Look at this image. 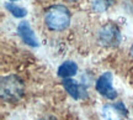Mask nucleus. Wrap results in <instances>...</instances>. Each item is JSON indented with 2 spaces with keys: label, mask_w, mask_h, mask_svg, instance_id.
Masks as SVG:
<instances>
[{
  "label": "nucleus",
  "mask_w": 133,
  "mask_h": 120,
  "mask_svg": "<svg viewBox=\"0 0 133 120\" xmlns=\"http://www.w3.org/2000/svg\"><path fill=\"white\" fill-rule=\"evenodd\" d=\"M25 87L22 81L16 76H6L0 82V95L4 101L14 103L24 95Z\"/></svg>",
  "instance_id": "obj_1"
},
{
  "label": "nucleus",
  "mask_w": 133,
  "mask_h": 120,
  "mask_svg": "<svg viewBox=\"0 0 133 120\" xmlns=\"http://www.w3.org/2000/svg\"><path fill=\"white\" fill-rule=\"evenodd\" d=\"M44 22L48 26V29L53 31H62L69 26L70 13L63 5H54L46 11Z\"/></svg>",
  "instance_id": "obj_2"
},
{
  "label": "nucleus",
  "mask_w": 133,
  "mask_h": 120,
  "mask_svg": "<svg viewBox=\"0 0 133 120\" xmlns=\"http://www.w3.org/2000/svg\"><path fill=\"white\" fill-rule=\"evenodd\" d=\"M121 41V34L115 24H106L99 31V42L104 46H117Z\"/></svg>",
  "instance_id": "obj_3"
},
{
  "label": "nucleus",
  "mask_w": 133,
  "mask_h": 120,
  "mask_svg": "<svg viewBox=\"0 0 133 120\" xmlns=\"http://www.w3.org/2000/svg\"><path fill=\"white\" fill-rule=\"evenodd\" d=\"M95 87L96 91L99 92L101 95L106 97L107 99H115L117 97V93L112 87V74L110 72L101 74L96 81Z\"/></svg>",
  "instance_id": "obj_4"
},
{
  "label": "nucleus",
  "mask_w": 133,
  "mask_h": 120,
  "mask_svg": "<svg viewBox=\"0 0 133 120\" xmlns=\"http://www.w3.org/2000/svg\"><path fill=\"white\" fill-rule=\"evenodd\" d=\"M126 114H127V109L122 103H118L116 105L106 104L102 108V115L106 120H121L122 116Z\"/></svg>",
  "instance_id": "obj_5"
},
{
  "label": "nucleus",
  "mask_w": 133,
  "mask_h": 120,
  "mask_svg": "<svg viewBox=\"0 0 133 120\" xmlns=\"http://www.w3.org/2000/svg\"><path fill=\"white\" fill-rule=\"evenodd\" d=\"M17 34L22 39V41L25 43H27L29 46H32V47H37L38 46V41L27 21H22V22L19 24V26H17Z\"/></svg>",
  "instance_id": "obj_6"
},
{
  "label": "nucleus",
  "mask_w": 133,
  "mask_h": 120,
  "mask_svg": "<svg viewBox=\"0 0 133 120\" xmlns=\"http://www.w3.org/2000/svg\"><path fill=\"white\" fill-rule=\"evenodd\" d=\"M78 71V66L71 61H66V62L62 63L59 68H58V76L62 78H69L71 76H74Z\"/></svg>",
  "instance_id": "obj_7"
},
{
  "label": "nucleus",
  "mask_w": 133,
  "mask_h": 120,
  "mask_svg": "<svg viewBox=\"0 0 133 120\" xmlns=\"http://www.w3.org/2000/svg\"><path fill=\"white\" fill-rule=\"evenodd\" d=\"M63 86L65 88V91L68 92V94L74 98V99H79L81 94V88L79 84H76L73 79H69V78H65L64 82H63Z\"/></svg>",
  "instance_id": "obj_8"
},
{
  "label": "nucleus",
  "mask_w": 133,
  "mask_h": 120,
  "mask_svg": "<svg viewBox=\"0 0 133 120\" xmlns=\"http://www.w3.org/2000/svg\"><path fill=\"white\" fill-rule=\"evenodd\" d=\"M5 8H6V10L9 13H11V15H14L15 17H24L27 14L26 9L21 8V6H17L16 4H12V3H6Z\"/></svg>",
  "instance_id": "obj_9"
},
{
  "label": "nucleus",
  "mask_w": 133,
  "mask_h": 120,
  "mask_svg": "<svg viewBox=\"0 0 133 120\" xmlns=\"http://www.w3.org/2000/svg\"><path fill=\"white\" fill-rule=\"evenodd\" d=\"M112 3V0H92V9L97 11V13H101L109 8Z\"/></svg>",
  "instance_id": "obj_10"
},
{
  "label": "nucleus",
  "mask_w": 133,
  "mask_h": 120,
  "mask_svg": "<svg viewBox=\"0 0 133 120\" xmlns=\"http://www.w3.org/2000/svg\"><path fill=\"white\" fill-rule=\"evenodd\" d=\"M131 56L133 57V45H132V47H131Z\"/></svg>",
  "instance_id": "obj_11"
},
{
  "label": "nucleus",
  "mask_w": 133,
  "mask_h": 120,
  "mask_svg": "<svg viewBox=\"0 0 133 120\" xmlns=\"http://www.w3.org/2000/svg\"><path fill=\"white\" fill-rule=\"evenodd\" d=\"M68 1H76V0H68Z\"/></svg>",
  "instance_id": "obj_12"
},
{
  "label": "nucleus",
  "mask_w": 133,
  "mask_h": 120,
  "mask_svg": "<svg viewBox=\"0 0 133 120\" xmlns=\"http://www.w3.org/2000/svg\"><path fill=\"white\" fill-rule=\"evenodd\" d=\"M10 1H16V0H10Z\"/></svg>",
  "instance_id": "obj_13"
}]
</instances>
